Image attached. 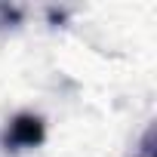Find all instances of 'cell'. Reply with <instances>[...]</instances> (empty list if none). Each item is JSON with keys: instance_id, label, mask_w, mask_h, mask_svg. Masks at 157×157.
Segmentation results:
<instances>
[{"instance_id": "6da1fadb", "label": "cell", "mask_w": 157, "mask_h": 157, "mask_svg": "<svg viewBox=\"0 0 157 157\" xmlns=\"http://www.w3.org/2000/svg\"><path fill=\"white\" fill-rule=\"evenodd\" d=\"M3 142H6V148H13V151L37 148V145L43 142V120L34 117V114H19V117H13V123L6 126Z\"/></svg>"}]
</instances>
